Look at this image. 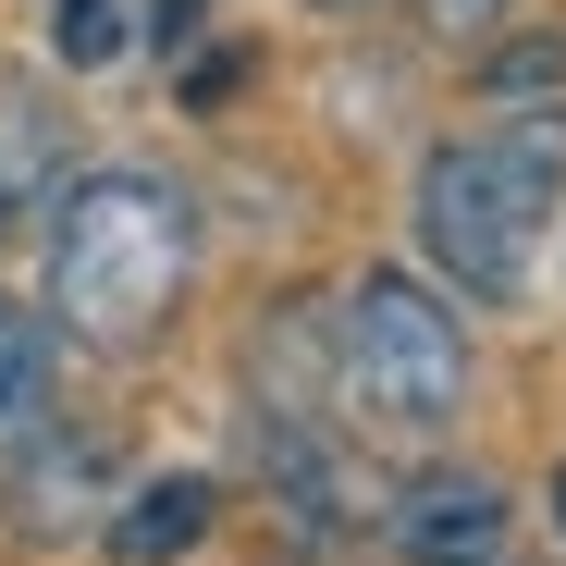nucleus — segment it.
<instances>
[{"label": "nucleus", "mask_w": 566, "mask_h": 566, "mask_svg": "<svg viewBox=\"0 0 566 566\" xmlns=\"http://www.w3.org/2000/svg\"><path fill=\"white\" fill-rule=\"evenodd\" d=\"M554 517H566V468H554Z\"/></svg>", "instance_id": "nucleus-11"}, {"label": "nucleus", "mask_w": 566, "mask_h": 566, "mask_svg": "<svg viewBox=\"0 0 566 566\" xmlns=\"http://www.w3.org/2000/svg\"><path fill=\"white\" fill-rule=\"evenodd\" d=\"M554 198H566V112H530L505 99V124L481 136H443L419 160V247L455 296H530L542 271V234H554Z\"/></svg>", "instance_id": "nucleus-1"}, {"label": "nucleus", "mask_w": 566, "mask_h": 566, "mask_svg": "<svg viewBox=\"0 0 566 566\" xmlns=\"http://www.w3.org/2000/svg\"><path fill=\"white\" fill-rule=\"evenodd\" d=\"M50 419V321L0 296V443H25Z\"/></svg>", "instance_id": "nucleus-5"}, {"label": "nucleus", "mask_w": 566, "mask_h": 566, "mask_svg": "<svg viewBox=\"0 0 566 566\" xmlns=\"http://www.w3.org/2000/svg\"><path fill=\"white\" fill-rule=\"evenodd\" d=\"M395 542H407V566H493L505 493L481 481V468H431V481H407V505H395Z\"/></svg>", "instance_id": "nucleus-4"}, {"label": "nucleus", "mask_w": 566, "mask_h": 566, "mask_svg": "<svg viewBox=\"0 0 566 566\" xmlns=\"http://www.w3.org/2000/svg\"><path fill=\"white\" fill-rule=\"evenodd\" d=\"M198 13H210V0H160V25H172V38H185V25H198Z\"/></svg>", "instance_id": "nucleus-10"}, {"label": "nucleus", "mask_w": 566, "mask_h": 566, "mask_svg": "<svg viewBox=\"0 0 566 566\" xmlns=\"http://www.w3.org/2000/svg\"><path fill=\"white\" fill-rule=\"evenodd\" d=\"M333 382H345L357 419H382V431H443L468 407V321L431 296V283L369 271V283H345V308H333Z\"/></svg>", "instance_id": "nucleus-3"}, {"label": "nucleus", "mask_w": 566, "mask_h": 566, "mask_svg": "<svg viewBox=\"0 0 566 566\" xmlns=\"http://www.w3.org/2000/svg\"><path fill=\"white\" fill-rule=\"evenodd\" d=\"M185 259H198V222L136 160H99L50 198V308L99 345H136L185 296Z\"/></svg>", "instance_id": "nucleus-2"}, {"label": "nucleus", "mask_w": 566, "mask_h": 566, "mask_svg": "<svg viewBox=\"0 0 566 566\" xmlns=\"http://www.w3.org/2000/svg\"><path fill=\"white\" fill-rule=\"evenodd\" d=\"M198 530H210V481H148V493L112 517V554H124V566H160V554H185Z\"/></svg>", "instance_id": "nucleus-6"}, {"label": "nucleus", "mask_w": 566, "mask_h": 566, "mask_svg": "<svg viewBox=\"0 0 566 566\" xmlns=\"http://www.w3.org/2000/svg\"><path fill=\"white\" fill-rule=\"evenodd\" d=\"M38 172H50V124L13 99V86H0V234H13V210L38 198Z\"/></svg>", "instance_id": "nucleus-8"}, {"label": "nucleus", "mask_w": 566, "mask_h": 566, "mask_svg": "<svg viewBox=\"0 0 566 566\" xmlns=\"http://www.w3.org/2000/svg\"><path fill=\"white\" fill-rule=\"evenodd\" d=\"M50 50H62L74 74H99V62L136 50V13H124V0H50Z\"/></svg>", "instance_id": "nucleus-7"}, {"label": "nucleus", "mask_w": 566, "mask_h": 566, "mask_svg": "<svg viewBox=\"0 0 566 566\" xmlns=\"http://www.w3.org/2000/svg\"><path fill=\"white\" fill-rule=\"evenodd\" d=\"M407 13H419L431 38H493V25L517 13V0H407Z\"/></svg>", "instance_id": "nucleus-9"}]
</instances>
